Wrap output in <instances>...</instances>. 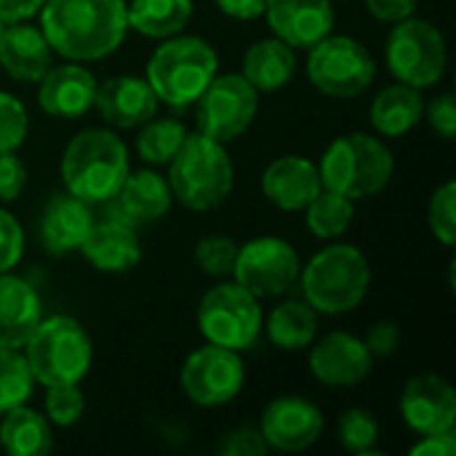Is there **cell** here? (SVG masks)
<instances>
[{"label": "cell", "mask_w": 456, "mask_h": 456, "mask_svg": "<svg viewBox=\"0 0 456 456\" xmlns=\"http://www.w3.org/2000/svg\"><path fill=\"white\" fill-rule=\"evenodd\" d=\"M235 171L222 142L206 134H187L168 160V187L190 211H211L232 192Z\"/></svg>", "instance_id": "cell-3"}, {"label": "cell", "mask_w": 456, "mask_h": 456, "mask_svg": "<svg viewBox=\"0 0 456 456\" xmlns=\"http://www.w3.org/2000/svg\"><path fill=\"white\" fill-rule=\"evenodd\" d=\"M297 72V53L289 43L281 37H267L256 40L246 56H243V77L259 91V94H273L291 83Z\"/></svg>", "instance_id": "cell-26"}, {"label": "cell", "mask_w": 456, "mask_h": 456, "mask_svg": "<svg viewBox=\"0 0 456 456\" xmlns=\"http://www.w3.org/2000/svg\"><path fill=\"white\" fill-rule=\"evenodd\" d=\"M37 83H40L37 104L51 118L72 120V118L86 115L94 107L96 80L77 61H69L61 67H48V72Z\"/></svg>", "instance_id": "cell-19"}, {"label": "cell", "mask_w": 456, "mask_h": 456, "mask_svg": "<svg viewBox=\"0 0 456 456\" xmlns=\"http://www.w3.org/2000/svg\"><path fill=\"white\" fill-rule=\"evenodd\" d=\"M428 224L433 230V235L444 243V246H454L456 243V182L441 184L428 206Z\"/></svg>", "instance_id": "cell-36"}, {"label": "cell", "mask_w": 456, "mask_h": 456, "mask_svg": "<svg viewBox=\"0 0 456 456\" xmlns=\"http://www.w3.org/2000/svg\"><path fill=\"white\" fill-rule=\"evenodd\" d=\"M40 29L51 51L69 61H96L118 51L128 32L123 0H45Z\"/></svg>", "instance_id": "cell-1"}, {"label": "cell", "mask_w": 456, "mask_h": 456, "mask_svg": "<svg viewBox=\"0 0 456 456\" xmlns=\"http://www.w3.org/2000/svg\"><path fill=\"white\" fill-rule=\"evenodd\" d=\"M27 168L16 152H0V200H16L24 192Z\"/></svg>", "instance_id": "cell-41"}, {"label": "cell", "mask_w": 456, "mask_h": 456, "mask_svg": "<svg viewBox=\"0 0 456 456\" xmlns=\"http://www.w3.org/2000/svg\"><path fill=\"white\" fill-rule=\"evenodd\" d=\"M216 67L219 59L211 43L192 35H174L150 56L147 83L158 102H166L174 110H187L214 80Z\"/></svg>", "instance_id": "cell-5"}, {"label": "cell", "mask_w": 456, "mask_h": 456, "mask_svg": "<svg viewBox=\"0 0 456 456\" xmlns=\"http://www.w3.org/2000/svg\"><path fill=\"white\" fill-rule=\"evenodd\" d=\"M265 16L275 37L291 48H313L334 29L331 0H267Z\"/></svg>", "instance_id": "cell-17"}, {"label": "cell", "mask_w": 456, "mask_h": 456, "mask_svg": "<svg viewBox=\"0 0 456 456\" xmlns=\"http://www.w3.org/2000/svg\"><path fill=\"white\" fill-rule=\"evenodd\" d=\"M422 115H425L422 94H419V88H411L406 83L379 91L369 110V118H371V126L377 128V134L390 136V139L406 136L422 120Z\"/></svg>", "instance_id": "cell-27"}, {"label": "cell", "mask_w": 456, "mask_h": 456, "mask_svg": "<svg viewBox=\"0 0 456 456\" xmlns=\"http://www.w3.org/2000/svg\"><path fill=\"white\" fill-rule=\"evenodd\" d=\"M27 128L29 118L24 104L13 94L0 91V152H16L27 139Z\"/></svg>", "instance_id": "cell-38"}, {"label": "cell", "mask_w": 456, "mask_h": 456, "mask_svg": "<svg viewBox=\"0 0 456 456\" xmlns=\"http://www.w3.org/2000/svg\"><path fill=\"white\" fill-rule=\"evenodd\" d=\"M126 16L128 27L144 37H174L187 27L192 0H131V5H126Z\"/></svg>", "instance_id": "cell-29"}, {"label": "cell", "mask_w": 456, "mask_h": 456, "mask_svg": "<svg viewBox=\"0 0 456 456\" xmlns=\"http://www.w3.org/2000/svg\"><path fill=\"white\" fill-rule=\"evenodd\" d=\"M45 0H0V21L13 24V21H27L35 13H40Z\"/></svg>", "instance_id": "cell-46"}, {"label": "cell", "mask_w": 456, "mask_h": 456, "mask_svg": "<svg viewBox=\"0 0 456 456\" xmlns=\"http://www.w3.org/2000/svg\"><path fill=\"white\" fill-rule=\"evenodd\" d=\"M40 321L43 305L37 291L27 281L0 273V347H24Z\"/></svg>", "instance_id": "cell-25"}, {"label": "cell", "mask_w": 456, "mask_h": 456, "mask_svg": "<svg viewBox=\"0 0 456 456\" xmlns=\"http://www.w3.org/2000/svg\"><path fill=\"white\" fill-rule=\"evenodd\" d=\"M411 456H454L456 454V438L454 430L449 433H433V436H422V441L417 446H411Z\"/></svg>", "instance_id": "cell-45"}, {"label": "cell", "mask_w": 456, "mask_h": 456, "mask_svg": "<svg viewBox=\"0 0 456 456\" xmlns=\"http://www.w3.org/2000/svg\"><path fill=\"white\" fill-rule=\"evenodd\" d=\"M307 305L323 315H345L355 310L371 286V267L361 248L334 243L321 248L299 273Z\"/></svg>", "instance_id": "cell-4"}, {"label": "cell", "mask_w": 456, "mask_h": 456, "mask_svg": "<svg viewBox=\"0 0 456 456\" xmlns=\"http://www.w3.org/2000/svg\"><path fill=\"white\" fill-rule=\"evenodd\" d=\"M387 67L411 88H430L446 72V40L444 32L425 19H403L387 37Z\"/></svg>", "instance_id": "cell-10"}, {"label": "cell", "mask_w": 456, "mask_h": 456, "mask_svg": "<svg viewBox=\"0 0 456 456\" xmlns=\"http://www.w3.org/2000/svg\"><path fill=\"white\" fill-rule=\"evenodd\" d=\"M395 158L385 142L369 134H347L331 142L318 166L321 184L350 200L371 198L387 187Z\"/></svg>", "instance_id": "cell-6"}, {"label": "cell", "mask_w": 456, "mask_h": 456, "mask_svg": "<svg viewBox=\"0 0 456 456\" xmlns=\"http://www.w3.org/2000/svg\"><path fill=\"white\" fill-rule=\"evenodd\" d=\"M24 347L29 371L43 387L80 385L94 358L88 331L69 315H51L40 321Z\"/></svg>", "instance_id": "cell-7"}, {"label": "cell", "mask_w": 456, "mask_h": 456, "mask_svg": "<svg viewBox=\"0 0 456 456\" xmlns=\"http://www.w3.org/2000/svg\"><path fill=\"white\" fill-rule=\"evenodd\" d=\"M77 251L91 262V267L102 273H128L142 259L136 230L126 222L107 219V216L91 224Z\"/></svg>", "instance_id": "cell-22"}, {"label": "cell", "mask_w": 456, "mask_h": 456, "mask_svg": "<svg viewBox=\"0 0 456 456\" xmlns=\"http://www.w3.org/2000/svg\"><path fill=\"white\" fill-rule=\"evenodd\" d=\"M216 5L222 8V13L240 19V21H251L265 16V5L267 0H216Z\"/></svg>", "instance_id": "cell-47"}, {"label": "cell", "mask_w": 456, "mask_h": 456, "mask_svg": "<svg viewBox=\"0 0 456 456\" xmlns=\"http://www.w3.org/2000/svg\"><path fill=\"white\" fill-rule=\"evenodd\" d=\"M198 326L208 345L227 350H248L262 334V307L240 283H219L203 294L198 307Z\"/></svg>", "instance_id": "cell-8"}, {"label": "cell", "mask_w": 456, "mask_h": 456, "mask_svg": "<svg viewBox=\"0 0 456 456\" xmlns=\"http://www.w3.org/2000/svg\"><path fill=\"white\" fill-rule=\"evenodd\" d=\"M91 224H94V216H91L88 203H83L80 198L69 192L53 195L45 203L43 216H40V243L53 256L72 254L80 248Z\"/></svg>", "instance_id": "cell-24"}, {"label": "cell", "mask_w": 456, "mask_h": 456, "mask_svg": "<svg viewBox=\"0 0 456 456\" xmlns=\"http://www.w3.org/2000/svg\"><path fill=\"white\" fill-rule=\"evenodd\" d=\"M374 369V355L363 339L345 331H331L310 353V371L321 385L353 387L361 385Z\"/></svg>", "instance_id": "cell-16"}, {"label": "cell", "mask_w": 456, "mask_h": 456, "mask_svg": "<svg viewBox=\"0 0 456 456\" xmlns=\"http://www.w3.org/2000/svg\"><path fill=\"white\" fill-rule=\"evenodd\" d=\"M259 433L270 449L283 454H297L310 449L323 433V414L307 398L286 395L273 401L262 411Z\"/></svg>", "instance_id": "cell-14"}, {"label": "cell", "mask_w": 456, "mask_h": 456, "mask_svg": "<svg viewBox=\"0 0 456 456\" xmlns=\"http://www.w3.org/2000/svg\"><path fill=\"white\" fill-rule=\"evenodd\" d=\"M267 452H270L267 441L254 428H238V430H232L222 441V446H219V454L224 456H265Z\"/></svg>", "instance_id": "cell-40"}, {"label": "cell", "mask_w": 456, "mask_h": 456, "mask_svg": "<svg viewBox=\"0 0 456 456\" xmlns=\"http://www.w3.org/2000/svg\"><path fill=\"white\" fill-rule=\"evenodd\" d=\"M363 345L369 347V353H371L374 358H387V355H393V353L401 347V329H398V323H393V321H379V323H374V326L369 329Z\"/></svg>", "instance_id": "cell-42"}, {"label": "cell", "mask_w": 456, "mask_h": 456, "mask_svg": "<svg viewBox=\"0 0 456 456\" xmlns=\"http://www.w3.org/2000/svg\"><path fill=\"white\" fill-rule=\"evenodd\" d=\"M187 136V128L182 126V120L176 118H152L144 123L139 139H136V150L139 158L150 166H163L174 158V152L182 147Z\"/></svg>", "instance_id": "cell-32"}, {"label": "cell", "mask_w": 456, "mask_h": 456, "mask_svg": "<svg viewBox=\"0 0 456 456\" xmlns=\"http://www.w3.org/2000/svg\"><path fill=\"white\" fill-rule=\"evenodd\" d=\"M246 382V366L235 350L206 345L195 350L182 369V387L198 406L214 409L238 398Z\"/></svg>", "instance_id": "cell-13"}, {"label": "cell", "mask_w": 456, "mask_h": 456, "mask_svg": "<svg viewBox=\"0 0 456 456\" xmlns=\"http://www.w3.org/2000/svg\"><path fill=\"white\" fill-rule=\"evenodd\" d=\"M419 0H366V8L374 19L387 21V24H398L409 16H414Z\"/></svg>", "instance_id": "cell-44"}, {"label": "cell", "mask_w": 456, "mask_h": 456, "mask_svg": "<svg viewBox=\"0 0 456 456\" xmlns=\"http://www.w3.org/2000/svg\"><path fill=\"white\" fill-rule=\"evenodd\" d=\"M337 436H339V444H342L345 452H353V454L361 456L377 454L374 444L379 441V422L366 409H350V411L342 414Z\"/></svg>", "instance_id": "cell-34"}, {"label": "cell", "mask_w": 456, "mask_h": 456, "mask_svg": "<svg viewBox=\"0 0 456 456\" xmlns=\"http://www.w3.org/2000/svg\"><path fill=\"white\" fill-rule=\"evenodd\" d=\"M45 419L56 428H72L86 409V398L77 385L45 387Z\"/></svg>", "instance_id": "cell-37"}, {"label": "cell", "mask_w": 456, "mask_h": 456, "mask_svg": "<svg viewBox=\"0 0 456 456\" xmlns=\"http://www.w3.org/2000/svg\"><path fill=\"white\" fill-rule=\"evenodd\" d=\"M32 387L35 377L29 371L27 358L16 353V347H0V414L27 403Z\"/></svg>", "instance_id": "cell-33"}, {"label": "cell", "mask_w": 456, "mask_h": 456, "mask_svg": "<svg viewBox=\"0 0 456 456\" xmlns=\"http://www.w3.org/2000/svg\"><path fill=\"white\" fill-rule=\"evenodd\" d=\"M174 200V192L168 187V179H163L158 171L144 168V171H128L123 179L118 195L102 206H107V219L126 222L131 227L155 222L168 214Z\"/></svg>", "instance_id": "cell-18"}, {"label": "cell", "mask_w": 456, "mask_h": 456, "mask_svg": "<svg viewBox=\"0 0 456 456\" xmlns=\"http://www.w3.org/2000/svg\"><path fill=\"white\" fill-rule=\"evenodd\" d=\"M307 75L331 99L361 96L377 75V64L363 43L347 35H326L310 48Z\"/></svg>", "instance_id": "cell-9"}, {"label": "cell", "mask_w": 456, "mask_h": 456, "mask_svg": "<svg viewBox=\"0 0 456 456\" xmlns=\"http://www.w3.org/2000/svg\"><path fill=\"white\" fill-rule=\"evenodd\" d=\"M428 123L444 136V139H454L456 134V104L454 94H441L438 99H433L425 110Z\"/></svg>", "instance_id": "cell-43"}, {"label": "cell", "mask_w": 456, "mask_h": 456, "mask_svg": "<svg viewBox=\"0 0 456 456\" xmlns=\"http://www.w3.org/2000/svg\"><path fill=\"white\" fill-rule=\"evenodd\" d=\"M302 265L294 246L283 238H254L235 256V283H240L256 299L281 297L299 281Z\"/></svg>", "instance_id": "cell-12"}, {"label": "cell", "mask_w": 456, "mask_h": 456, "mask_svg": "<svg viewBox=\"0 0 456 456\" xmlns=\"http://www.w3.org/2000/svg\"><path fill=\"white\" fill-rule=\"evenodd\" d=\"M0 64L19 83H37L51 67V45L40 27L27 21L3 24Z\"/></svg>", "instance_id": "cell-23"}, {"label": "cell", "mask_w": 456, "mask_h": 456, "mask_svg": "<svg viewBox=\"0 0 456 456\" xmlns=\"http://www.w3.org/2000/svg\"><path fill=\"white\" fill-rule=\"evenodd\" d=\"M401 417L419 436L454 430V387L438 374H422V377L409 379L401 395Z\"/></svg>", "instance_id": "cell-15"}, {"label": "cell", "mask_w": 456, "mask_h": 456, "mask_svg": "<svg viewBox=\"0 0 456 456\" xmlns=\"http://www.w3.org/2000/svg\"><path fill=\"white\" fill-rule=\"evenodd\" d=\"M24 254V230L21 224L0 208V273H11Z\"/></svg>", "instance_id": "cell-39"}, {"label": "cell", "mask_w": 456, "mask_h": 456, "mask_svg": "<svg viewBox=\"0 0 456 456\" xmlns=\"http://www.w3.org/2000/svg\"><path fill=\"white\" fill-rule=\"evenodd\" d=\"M99 115L115 126V128H136L155 118L158 112V96L150 88L147 80L134 75L110 77L102 86H96L94 99Z\"/></svg>", "instance_id": "cell-20"}, {"label": "cell", "mask_w": 456, "mask_h": 456, "mask_svg": "<svg viewBox=\"0 0 456 456\" xmlns=\"http://www.w3.org/2000/svg\"><path fill=\"white\" fill-rule=\"evenodd\" d=\"M318 334V313L307 302H281L267 318V337L281 350H305Z\"/></svg>", "instance_id": "cell-30"}, {"label": "cell", "mask_w": 456, "mask_h": 456, "mask_svg": "<svg viewBox=\"0 0 456 456\" xmlns=\"http://www.w3.org/2000/svg\"><path fill=\"white\" fill-rule=\"evenodd\" d=\"M305 211H307V222H305L307 230L321 240H334V238L345 235L355 216L353 200L334 190H326V187L307 203Z\"/></svg>", "instance_id": "cell-31"}, {"label": "cell", "mask_w": 456, "mask_h": 456, "mask_svg": "<svg viewBox=\"0 0 456 456\" xmlns=\"http://www.w3.org/2000/svg\"><path fill=\"white\" fill-rule=\"evenodd\" d=\"M195 104L198 131L227 144L254 123L259 110V91L238 72L214 75Z\"/></svg>", "instance_id": "cell-11"}, {"label": "cell", "mask_w": 456, "mask_h": 456, "mask_svg": "<svg viewBox=\"0 0 456 456\" xmlns=\"http://www.w3.org/2000/svg\"><path fill=\"white\" fill-rule=\"evenodd\" d=\"M0 32H3V21H0Z\"/></svg>", "instance_id": "cell-48"}, {"label": "cell", "mask_w": 456, "mask_h": 456, "mask_svg": "<svg viewBox=\"0 0 456 456\" xmlns=\"http://www.w3.org/2000/svg\"><path fill=\"white\" fill-rule=\"evenodd\" d=\"M0 446L8 456H45L53 449L51 422L24 403L13 406L3 414Z\"/></svg>", "instance_id": "cell-28"}, {"label": "cell", "mask_w": 456, "mask_h": 456, "mask_svg": "<svg viewBox=\"0 0 456 456\" xmlns=\"http://www.w3.org/2000/svg\"><path fill=\"white\" fill-rule=\"evenodd\" d=\"M321 190L318 166L299 155H283L262 174V192L281 211H305Z\"/></svg>", "instance_id": "cell-21"}, {"label": "cell", "mask_w": 456, "mask_h": 456, "mask_svg": "<svg viewBox=\"0 0 456 456\" xmlns=\"http://www.w3.org/2000/svg\"><path fill=\"white\" fill-rule=\"evenodd\" d=\"M235 256H238V246L227 235H206L195 246V262L211 278H227V275H232Z\"/></svg>", "instance_id": "cell-35"}, {"label": "cell", "mask_w": 456, "mask_h": 456, "mask_svg": "<svg viewBox=\"0 0 456 456\" xmlns=\"http://www.w3.org/2000/svg\"><path fill=\"white\" fill-rule=\"evenodd\" d=\"M128 171V150L123 139L104 128L80 131L61 155L67 192L88 206L112 200Z\"/></svg>", "instance_id": "cell-2"}]
</instances>
